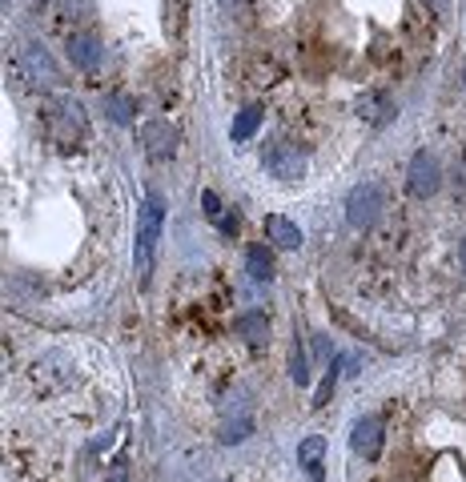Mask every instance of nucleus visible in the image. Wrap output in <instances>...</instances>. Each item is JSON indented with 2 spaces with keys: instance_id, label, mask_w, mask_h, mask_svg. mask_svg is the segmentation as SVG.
Segmentation results:
<instances>
[{
  "instance_id": "obj_1",
  "label": "nucleus",
  "mask_w": 466,
  "mask_h": 482,
  "mask_svg": "<svg viewBox=\"0 0 466 482\" xmlns=\"http://www.w3.org/2000/svg\"><path fill=\"white\" fill-rule=\"evenodd\" d=\"M161 225H165V205H161L157 194H149L145 205H141V214H137V246H133V266H137L141 281H149V274H154Z\"/></svg>"
},
{
  "instance_id": "obj_2",
  "label": "nucleus",
  "mask_w": 466,
  "mask_h": 482,
  "mask_svg": "<svg viewBox=\"0 0 466 482\" xmlns=\"http://www.w3.org/2000/svg\"><path fill=\"white\" fill-rule=\"evenodd\" d=\"M45 125H48V137H53L57 149H73L89 137V117H85V109H80V100H73V97L48 100Z\"/></svg>"
},
{
  "instance_id": "obj_3",
  "label": "nucleus",
  "mask_w": 466,
  "mask_h": 482,
  "mask_svg": "<svg viewBox=\"0 0 466 482\" xmlns=\"http://www.w3.org/2000/svg\"><path fill=\"white\" fill-rule=\"evenodd\" d=\"M382 205H387V194H382L378 181H358V185L350 189V197H346V221L354 229H366V225L378 221Z\"/></svg>"
},
{
  "instance_id": "obj_4",
  "label": "nucleus",
  "mask_w": 466,
  "mask_h": 482,
  "mask_svg": "<svg viewBox=\"0 0 466 482\" xmlns=\"http://www.w3.org/2000/svg\"><path fill=\"white\" fill-rule=\"evenodd\" d=\"M407 185L414 197H434L442 185V169H439V157L427 153V149H418V153L410 157V169H407Z\"/></svg>"
},
{
  "instance_id": "obj_5",
  "label": "nucleus",
  "mask_w": 466,
  "mask_h": 482,
  "mask_svg": "<svg viewBox=\"0 0 466 482\" xmlns=\"http://www.w3.org/2000/svg\"><path fill=\"white\" fill-rule=\"evenodd\" d=\"M266 169L278 181H298L306 173V153H302L298 145H290V141H278V145H270V153H266Z\"/></svg>"
},
{
  "instance_id": "obj_6",
  "label": "nucleus",
  "mask_w": 466,
  "mask_h": 482,
  "mask_svg": "<svg viewBox=\"0 0 466 482\" xmlns=\"http://www.w3.org/2000/svg\"><path fill=\"white\" fill-rule=\"evenodd\" d=\"M141 141H145V153L154 161H174L177 153V129L169 120H145L141 125Z\"/></svg>"
},
{
  "instance_id": "obj_7",
  "label": "nucleus",
  "mask_w": 466,
  "mask_h": 482,
  "mask_svg": "<svg viewBox=\"0 0 466 482\" xmlns=\"http://www.w3.org/2000/svg\"><path fill=\"white\" fill-rule=\"evenodd\" d=\"M101 57H105V48H101V40L93 33H73L69 37V60H73L77 68L93 73V68L101 65Z\"/></svg>"
},
{
  "instance_id": "obj_8",
  "label": "nucleus",
  "mask_w": 466,
  "mask_h": 482,
  "mask_svg": "<svg viewBox=\"0 0 466 482\" xmlns=\"http://www.w3.org/2000/svg\"><path fill=\"white\" fill-rule=\"evenodd\" d=\"M350 446L358 450L362 458H378L382 455V422L378 418H358V422H354Z\"/></svg>"
},
{
  "instance_id": "obj_9",
  "label": "nucleus",
  "mask_w": 466,
  "mask_h": 482,
  "mask_svg": "<svg viewBox=\"0 0 466 482\" xmlns=\"http://www.w3.org/2000/svg\"><path fill=\"white\" fill-rule=\"evenodd\" d=\"M20 60H25L28 77L40 80V85H57V80H60V68L53 65V57H48L40 45H25V48H20Z\"/></svg>"
},
{
  "instance_id": "obj_10",
  "label": "nucleus",
  "mask_w": 466,
  "mask_h": 482,
  "mask_svg": "<svg viewBox=\"0 0 466 482\" xmlns=\"http://www.w3.org/2000/svg\"><path fill=\"white\" fill-rule=\"evenodd\" d=\"M322 455H326V438H322V435L302 438V446H298V462H302V470H306V478H310V482H322Z\"/></svg>"
},
{
  "instance_id": "obj_11",
  "label": "nucleus",
  "mask_w": 466,
  "mask_h": 482,
  "mask_svg": "<svg viewBox=\"0 0 466 482\" xmlns=\"http://www.w3.org/2000/svg\"><path fill=\"white\" fill-rule=\"evenodd\" d=\"M266 234H270V241L278 249H298L302 246V229L293 225L290 217H281V214H270L266 217Z\"/></svg>"
},
{
  "instance_id": "obj_12",
  "label": "nucleus",
  "mask_w": 466,
  "mask_h": 482,
  "mask_svg": "<svg viewBox=\"0 0 466 482\" xmlns=\"http://www.w3.org/2000/svg\"><path fill=\"white\" fill-rule=\"evenodd\" d=\"M238 334L249 341V346H261V341L270 338V318L261 314V309H253V314H241L238 318Z\"/></svg>"
},
{
  "instance_id": "obj_13",
  "label": "nucleus",
  "mask_w": 466,
  "mask_h": 482,
  "mask_svg": "<svg viewBox=\"0 0 466 482\" xmlns=\"http://www.w3.org/2000/svg\"><path fill=\"white\" fill-rule=\"evenodd\" d=\"M246 274H249L253 281H270V278H273V261H270V254H266V246H249V249H246Z\"/></svg>"
},
{
  "instance_id": "obj_14",
  "label": "nucleus",
  "mask_w": 466,
  "mask_h": 482,
  "mask_svg": "<svg viewBox=\"0 0 466 482\" xmlns=\"http://www.w3.org/2000/svg\"><path fill=\"white\" fill-rule=\"evenodd\" d=\"M258 125H261V109H241V113H238V120H233V129H229L233 145H241V141H249L253 133H258Z\"/></svg>"
},
{
  "instance_id": "obj_15",
  "label": "nucleus",
  "mask_w": 466,
  "mask_h": 482,
  "mask_svg": "<svg viewBox=\"0 0 466 482\" xmlns=\"http://www.w3.org/2000/svg\"><path fill=\"white\" fill-rule=\"evenodd\" d=\"M105 113L113 117L117 125H133L137 100H133V97H121V93H109V97H105Z\"/></svg>"
},
{
  "instance_id": "obj_16",
  "label": "nucleus",
  "mask_w": 466,
  "mask_h": 482,
  "mask_svg": "<svg viewBox=\"0 0 466 482\" xmlns=\"http://www.w3.org/2000/svg\"><path fill=\"white\" fill-rule=\"evenodd\" d=\"M358 109H362V117L374 120V125H387V120L394 117V105H390L387 97H362Z\"/></svg>"
},
{
  "instance_id": "obj_17",
  "label": "nucleus",
  "mask_w": 466,
  "mask_h": 482,
  "mask_svg": "<svg viewBox=\"0 0 466 482\" xmlns=\"http://www.w3.org/2000/svg\"><path fill=\"white\" fill-rule=\"evenodd\" d=\"M290 378L298 382V386H306V382H310V370H306V350H302V341H293V350H290Z\"/></svg>"
},
{
  "instance_id": "obj_18",
  "label": "nucleus",
  "mask_w": 466,
  "mask_h": 482,
  "mask_svg": "<svg viewBox=\"0 0 466 482\" xmlns=\"http://www.w3.org/2000/svg\"><path fill=\"white\" fill-rule=\"evenodd\" d=\"M201 205H206V217L214 221V225H217L221 217H226V205H221V201H217V194H214V189H206V194H201Z\"/></svg>"
},
{
  "instance_id": "obj_19",
  "label": "nucleus",
  "mask_w": 466,
  "mask_h": 482,
  "mask_svg": "<svg viewBox=\"0 0 466 482\" xmlns=\"http://www.w3.org/2000/svg\"><path fill=\"white\" fill-rule=\"evenodd\" d=\"M249 430H253V422H249V418H241V422H233V426H226L221 442H246V438H249Z\"/></svg>"
},
{
  "instance_id": "obj_20",
  "label": "nucleus",
  "mask_w": 466,
  "mask_h": 482,
  "mask_svg": "<svg viewBox=\"0 0 466 482\" xmlns=\"http://www.w3.org/2000/svg\"><path fill=\"white\" fill-rule=\"evenodd\" d=\"M221 8H226V13H233V16H241L246 20L249 13H253V0H217Z\"/></svg>"
},
{
  "instance_id": "obj_21",
  "label": "nucleus",
  "mask_w": 466,
  "mask_h": 482,
  "mask_svg": "<svg viewBox=\"0 0 466 482\" xmlns=\"http://www.w3.org/2000/svg\"><path fill=\"white\" fill-rule=\"evenodd\" d=\"M422 5H427L434 16H447L450 13V0H422Z\"/></svg>"
},
{
  "instance_id": "obj_22",
  "label": "nucleus",
  "mask_w": 466,
  "mask_h": 482,
  "mask_svg": "<svg viewBox=\"0 0 466 482\" xmlns=\"http://www.w3.org/2000/svg\"><path fill=\"white\" fill-rule=\"evenodd\" d=\"M459 266H462V274H466V241H462V249H459Z\"/></svg>"
}]
</instances>
